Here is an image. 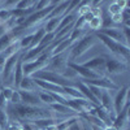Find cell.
Segmentation results:
<instances>
[{"mask_svg": "<svg viewBox=\"0 0 130 130\" xmlns=\"http://www.w3.org/2000/svg\"><path fill=\"white\" fill-rule=\"evenodd\" d=\"M25 55V51H18L16 53H13V55H10L9 57H7L5 60V64H4V68H3V79L4 82L10 77V75L13 74V70H14V67H16V64L18 62L20 59H22V56Z\"/></svg>", "mask_w": 130, "mask_h": 130, "instance_id": "8", "label": "cell"}, {"mask_svg": "<svg viewBox=\"0 0 130 130\" xmlns=\"http://www.w3.org/2000/svg\"><path fill=\"white\" fill-rule=\"evenodd\" d=\"M68 59H69L68 51L52 56L51 60H50V62H48V67H47L48 69L47 70H51V72H55V73L61 74V72L68 67V62H69Z\"/></svg>", "mask_w": 130, "mask_h": 130, "instance_id": "6", "label": "cell"}, {"mask_svg": "<svg viewBox=\"0 0 130 130\" xmlns=\"http://www.w3.org/2000/svg\"><path fill=\"white\" fill-rule=\"evenodd\" d=\"M13 89H10V87H2V95L5 98V100L7 103L10 102V99H12V95H13Z\"/></svg>", "mask_w": 130, "mask_h": 130, "instance_id": "35", "label": "cell"}, {"mask_svg": "<svg viewBox=\"0 0 130 130\" xmlns=\"http://www.w3.org/2000/svg\"><path fill=\"white\" fill-rule=\"evenodd\" d=\"M12 18V13H10L9 9H4L0 8V24H5L7 21H9Z\"/></svg>", "mask_w": 130, "mask_h": 130, "instance_id": "33", "label": "cell"}, {"mask_svg": "<svg viewBox=\"0 0 130 130\" xmlns=\"http://www.w3.org/2000/svg\"><path fill=\"white\" fill-rule=\"evenodd\" d=\"M98 32H100V34L108 37L109 39H112L115 42H118V43H122V44H125V46L129 47V43L125 40L121 29H117V27H105V29H100Z\"/></svg>", "mask_w": 130, "mask_h": 130, "instance_id": "13", "label": "cell"}, {"mask_svg": "<svg viewBox=\"0 0 130 130\" xmlns=\"http://www.w3.org/2000/svg\"><path fill=\"white\" fill-rule=\"evenodd\" d=\"M38 91H39V92H37V94H38L39 100H40L42 103H44L47 107H48V105H51L52 103H55V100H53V98L51 96V94H50V92L42 91V90H38Z\"/></svg>", "mask_w": 130, "mask_h": 130, "instance_id": "26", "label": "cell"}, {"mask_svg": "<svg viewBox=\"0 0 130 130\" xmlns=\"http://www.w3.org/2000/svg\"><path fill=\"white\" fill-rule=\"evenodd\" d=\"M68 130H85V129H83V125H82V120L79 118V120H78L77 122H74Z\"/></svg>", "mask_w": 130, "mask_h": 130, "instance_id": "40", "label": "cell"}, {"mask_svg": "<svg viewBox=\"0 0 130 130\" xmlns=\"http://www.w3.org/2000/svg\"><path fill=\"white\" fill-rule=\"evenodd\" d=\"M0 92H2V86H0Z\"/></svg>", "mask_w": 130, "mask_h": 130, "instance_id": "47", "label": "cell"}, {"mask_svg": "<svg viewBox=\"0 0 130 130\" xmlns=\"http://www.w3.org/2000/svg\"><path fill=\"white\" fill-rule=\"evenodd\" d=\"M85 35V30L82 29H73L70 35H69V40L72 42V44H74L75 42H77L78 39H81L82 37Z\"/></svg>", "mask_w": 130, "mask_h": 130, "instance_id": "29", "label": "cell"}, {"mask_svg": "<svg viewBox=\"0 0 130 130\" xmlns=\"http://www.w3.org/2000/svg\"><path fill=\"white\" fill-rule=\"evenodd\" d=\"M73 44H72V42L69 40V38H67V39H64L62 42H60L59 44L52 50V52H51V55L52 56H55V55H59V53H62V52H67L70 47H72Z\"/></svg>", "mask_w": 130, "mask_h": 130, "instance_id": "24", "label": "cell"}, {"mask_svg": "<svg viewBox=\"0 0 130 130\" xmlns=\"http://www.w3.org/2000/svg\"><path fill=\"white\" fill-rule=\"evenodd\" d=\"M82 67L87 68L92 72H95L96 74H99L102 72H104V68H105V56H96V57H92L90 59L89 61H86L85 64H82Z\"/></svg>", "mask_w": 130, "mask_h": 130, "instance_id": "14", "label": "cell"}, {"mask_svg": "<svg viewBox=\"0 0 130 130\" xmlns=\"http://www.w3.org/2000/svg\"><path fill=\"white\" fill-rule=\"evenodd\" d=\"M62 17H53V18H50L47 21V24L44 26V30L46 32H56L57 31V26L60 24V21H61Z\"/></svg>", "mask_w": 130, "mask_h": 130, "instance_id": "25", "label": "cell"}, {"mask_svg": "<svg viewBox=\"0 0 130 130\" xmlns=\"http://www.w3.org/2000/svg\"><path fill=\"white\" fill-rule=\"evenodd\" d=\"M81 82H83L85 85H89V86H95V87H99L102 90H118L120 86H117L111 78H107V77H99V78H95V79H79Z\"/></svg>", "mask_w": 130, "mask_h": 130, "instance_id": "9", "label": "cell"}, {"mask_svg": "<svg viewBox=\"0 0 130 130\" xmlns=\"http://www.w3.org/2000/svg\"><path fill=\"white\" fill-rule=\"evenodd\" d=\"M7 130H22V125L18 121H9Z\"/></svg>", "mask_w": 130, "mask_h": 130, "instance_id": "38", "label": "cell"}, {"mask_svg": "<svg viewBox=\"0 0 130 130\" xmlns=\"http://www.w3.org/2000/svg\"><path fill=\"white\" fill-rule=\"evenodd\" d=\"M96 38H98V40H100L103 44L109 50L113 55H116L117 57H120V60L121 61H124V62H126L127 64V61H129V57H130V50H129V47L127 46H125V44H122V43H118V42H115V40H112V39H109L108 37H105V35H103V34H100V32H98L96 31Z\"/></svg>", "mask_w": 130, "mask_h": 130, "instance_id": "2", "label": "cell"}, {"mask_svg": "<svg viewBox=\"0 0 130 130\" xmlns=\"http://www.w3.org/2000/svg\"><path fill=\"white\" fill-rule=\"evenodd\" d=\"M12 105H17V104H21V98H20V92L18 90H14L13 91V95H12V99L9 102Z\"/></svg>", "mask_w": 130, "mask_h": 130, "instance_id": "37", "label": "cell"}, {"mask_svg": "<svg viewBox=\"0 0 130 130\" xmlns=\"http://www.w3.org/2000/svg\"><path fill=\"white\" fill-rule=\"evenodd\" d=\"M111 21H112L113 24H120V25H122V17H121V13L111 16Z\"/></svg>", "mask_w": 130, "mask_h": 130, "instance_id": "41", "label": "cell"}, {"mask_svg": "<svg viewBox=\"0 0 130 130\" xmlns=\"http://www.w3.org/2000/svg\"><path fill=\"white\" fill-rule=\"evenodd\" d=\"M8 30H7V27H5V25L4 24H0V38H2L5 32H7Z\"/></svg>", "mask_w": 130, "mask_h": 130, "instance_id": "43", "label": "cell"}, {"mask_svg": "<svg viewBox=\"0 0 130 130\" xmlns=\"http://www.w3.org/2000/svg\"><path fill=\"white\" fill-rule=\"evenodd\" d=\"M57 4H59V3L52 2L50 7H47V8H44V9H42V10H37V12H32L31 14H29V16L25 18L24 24L21 25V26H22L24 29H29V27H32V26H35L37 24L42 22L43 20L47 18V17L50 16V13L52 12V9L55 8Z\"/></svg>", "mask_w": 130, "mask_h": 130, "instance_id": "5", "label": "cell"}, {"mask_svg": "<svg viewBox=\"0 0 130 130\" xmlns=\"http://www.w3.org/2000/svg\"><path fill=\"white\" fill-rule=\"evenodd\" d=\"M103 130H116V129L111 125V126H104V127H103Z\"/></svg>", "mask_w": 130, "mask_h": 130, "instance_id": "46", "label": "cell"}, {"mask_svg": "<svg viewBox=\"0 0 130 130\" xmlns=\"http://www.w3.org/2000/svg\"><path fill=\"white\" fill-rule=\"evenodd\" d=\"M31 77L34 78V79L46 81V82H50V83H53V85L61 86V87H65V86H74V85H75V83L72 82V81L65 79L61 74L55 73V72H51V70H47V69L39 70V72H37V73L32 74Z\"/></svg>", "mask_w": 130, "mask_h": 130, "instance_id": "4", "label": "cell"}, {"mask_svg": "<svg viewBox=\"0 0 130 130\" xmlns=\"http://www.w3.org/2000/svg\"><path fill=\"white\" fill-rule=\"evenodd\" d=\"M100 105L108 112H115L113 111V100L111 98V92H108L107 90H103L102 96H100Z\"/></svg>", "mask_w": 130, "mask_h": 130, "instance_id": "19", "label": "cell"}, {"mask_svg": "<svg viewBox=\"0 0 130 130\" xmlns=\"http://www.w3.org/2000/svg\"><path fill=\"white\" fill-rule=\"evenodd\" d=\"M37 89H38V87H37V85H35V82H34V78H32V77H24L17 90L32 92V91H37Z\"/></svg>", "mask_w": 130, "mask_h": 130, "instance_id": "18", "label": "cell"}, {"mask_svg": "<svg viewBox=\"0 0 130 130\" xmlns=\"http://www.w3.org/2000/svg\"><path fill=\"white\" fill-rule=\"evenodd\" d=\"M68 67H70L75 73H77V75H81L82 79H95V78L102 77V75L96 74L95 72H92V70H90L87 68H85V67H82L81 64H77V62H74V61H69L68 62Z\"/></svg>", "mask_w": 130, "mask_h": 130, "instance_id": "12", "label": "cell"}, {"mask_svg": "<svg viewBox=\"0 0 130 130\" xmlns=\"http://www.w3.org/2000/svg\"><path fill=\"white\" fill-rule=\"evenodd\" d=\"M108 12L111 13V16H113V14H118V13H121V12H122V9L117 5V3H116V2H113L112 4H109V7H108Z\"/></svg>", "mask_w": 130, "mask_h": 130, "instance_id": "36", "label": "cell"}, {"mask_svg": "<svg viewBox=\"0 0 130 130\" xmlns=\"http://www.w3.org/2000/svg\"><path fill=\"white\" fill-rule=\"evenodd\" d=\"M35 2H31V0H20L16 4V8L18 9H24V10H30L32 7H34Z\"/></svg>", "mask_w": 130, "mask_h": 130, "instance_id": "32", "label": "cell"}, {"mask_svg": "<svg viewBox=\"0 0 130 130\" xmlns=\"http://www.w3.org/2000/svg\"><path fill=\"white\" fill-rule=\"evenodd\" d=\"M18 92H20V98H21V104L31 105V107L42 105V102L39 100L37 92H29V91H21V90H18Z\"/></svg>", "mask_w": 130, "mask_h": 130, "instance_id": "15", "label": "cell"}, {"mask_svg": "<svg viewBox=\"0 0 130 130\" xmlns=\"http://www.w3.org/2000/svg\"><path fill=\"white\" fill-rule=\"evenodd\" d=\"M98 42V38L95 34H86L81 38L79 42H75L74 44L70 47V52L69 55V60L73 61L75 59L81 57L85 52H87L91 47H94V44Z\"/></svg>", "mask_w": 130, "mask_h": 130, "instance_id": "3", "label": "cell"}, {"mask_svg": "<svg viewBox=\"0 0 130 130\" xmlns=\"http://www.w3.org/2000/svg\"><path fill=\"white\" fill-rule=\"evenodd\" d=\"M127 95H129V86H122L118 89V92L113 100V111L115 113H120L122 111V108L127 103Z\"/></svg>", "mask_w": 130, "mask_h": 130, "instance_id": "10", "label": "cell"}, {"mask_svg": "<svg viewBox=\"0 0 130 130\" xmlns=\"http://www.w3.org/2000/svg\"><path fill=\"white\" fill-rule=\"evenodd\" d=\"M44 130H57V129H56V125H51V126H47Z\"/></svg>", "mask_w": 130, "mask_h": 130, "instance_id": "44", "label": "cell"}, {"mask_svg": "<svg viewBox=\"0 0 130 130\" xmlns=\"http://www.w3.org/2000/svg\"><path fill=\"white\" fill-rule=\"evenodd\" d=\"M122 34H124V38H125V40L129 43V40H130V29L127 27V26H122Z\"/></svg>", "mask_w": 130, "mask_h": 130, "instance_id": "42", "label": "cell"}, {"mask_svg": "<svg viewBox=\"0 0 130 130\" xmlns=\"http://www.w3.org/2000/svg\"><path fill=\"white\" fill-rule=\"evenodd\" d=\"M8 113L12 115L16 120L21 121H35L39 118H55L52 116V111L48 107H31V105H24V104H17L7 107Z\"/></svg>", "mask_w": 130, "mask_h": 130, "instance_id": "1", "label": "cell"}, {"mask_svg": "<svg viewBox=\"0 0 130 130\" xmlns=\"http://www.w3.org/2000/svg\"><path fill=\"white\" fill-rule=\"evenodd\" d=\"M9 124V116L5 109H0V130H5Z\"/></svg>", "mask_w": 130, "mask_h": 130, "instance_id": "31", "label": "cell"}, {"mask_svg": "<svg viewBox=\"0 0 130 130\" xmlns=\"http://www.w3.org/2000/svg\"><path fill=\"white\" fill-rule=\"evenodd\" d=\"M61 75L65 78V79H68V81H72L73 82V79H75L77 78V73H75L70 67H67L62 72H61Z\"/></svg>", "mask_w": 130, "mask_h": 130, "instance_id": "30", "label": "cell"}, {"mask_svg": "<svg viewBox=\"0 0 130 130\" xmlns=\"http://www.w3.org/2000/svg\"><path fill=\"white\" fill-rule=\"evenodd\" d=\"M87 26L91 29V30H96L99 31L103 26V17H94L90 22L87 24Z\"/></svg>", "mask_w": 130, "mask_h": 130, "instance_id": "28", "label": "cell"}, {"mask_svg": "<svg viewBox=\"0 0 130 130\" xmlns=\"http://www.w3.org/2000/svg\"><path fill=\"white\" fill-rule=\"evenodd\" d=\"M48 108H50L52 112L55 111V112H59V113H61V115H68L69 117H70V116H77L73 109H70L69 107L64 105V104H60V103H52L51 105H48Z\"/></svg>", "mask_w": 130, "mask_h": 130, "instance_id": "22", "label": "cell"}, {"mask_svg": "<svg viewBox=\"0 0 130 130\" xmlns=\"http://www.w3.org/2000/svg\"><path fill=\"white\" fill-rule=\"evenodd\" d=\"M31 122H32V125L35 126L37 130H44L47 126L60 124V120H56V118H39V120L31 121Z\"/></svg>", "mask_w": 130, "mask_h": 130, "instance_id": "20", "label": "cell"}, {"mask_svg": "<svg viewBox=\"0 0 130 130\" xmlns=\"http://www.w3.org/2000/svg\"><path fill=\"white\" fill-rule=\"evenodd\" d=\"M127 70V64L115 59V57H107L105 56V68L104 72H107L109 75H116V74H121Z\"/></svg>", "mask_w": 130, "mask_h": 130, "instance_id": "7", "label": "cell"}, {"mask_svg": "<svg viewBox=\"0 0 130 130\" xmlns=\"http://www.w3.org/2000/svg\"><path fill=\"white\" fill-rule=\"evenodd\" d=\"M91 127H92V130H103L102 126H96V125H91Z\"/></svg>", "mask_w": 130, "mask_h": 130, "instance_id": "45", "label": "cell"}, {"mask_svg": "<svg viewBox=\"0 0 130 130\" xmlns=\"http://www.w3.org/2000/svg\"><path fill=\"white\" fill-rule=\"evenodd\" d=\"M55 35H56V32H46V35L43 37V39H42L40 43H39V47L47 48L51 43L55 40Z\"/></svg>", "mask_w": 130, "mask_h": 130, "instance_id": "27", "label": "cell"}, {"mask_svg": "<svg viewBox=\"0 0 130 130\" xmlns=\"http://www.w3.org/2000/svg\"><path fill=\"white\" fill-rule=\"evenodd\" d=\"M127 124H129V103H126V105L122 108V111L120 113L116 115V118L112 122V126L116 130H125L127 129Z\"/></svg>", "mask_w": 130, "mask_h": 130, "instance_id": "11", "label": "cell"}, {"mask_svg": "<svg viewBox=\"0 0 130 130\" xmlns=\"http://www.w3.org/2000/svg\"><path fill=\"white\" fill-rule=\"evenodd\" d=\"M51 3L52 2H46V0H42V2H35V4H34V7H32V12H37V10H42V9H44V8H47V7H50L51 5Z\"/></svg>", "mask_w": 130, "mask_h": 130, "instance_id": "34", "label": "cell"}, {"mask_svg": "<svg viewBox=\"0 0 130 130\" xmlns=\"http://www.w3.org/2000/svg\"><path fill=\"white\" fill-rule=\"evenodd\" d=\"M16 40H18V39L16 38V35H14L10 30H8L5 34L0 38V55H2V53H3L10 44H12V43H14Z\"/></svg>", "mask_w": 130, "mask_h": 130, "instance_id": "17", "label": "cell"}, {"mask_svg": "<svg viewBox=\"0 0 130 130\" xmlns=\"http://www.w3.org/2000/svg\"><path fill=\"white\" fill-rule=\"evenodd\" d=\"M46 35V30H44V27H39L34 34H32V40H31V44L29 46V48L26 50V51H29V50H32V48H35V47H38L39 46V43H40V40L43 39V37Z\"/></svg>", "mask_w": 130, "mask_h": 130, "instance_id": "23", "label": "cell"}, {"mask_svg": "<svg viewBox=\"0 0 130 130\" xmlns=\"http://www.w3.org/2000/svg\"><path fill=\"white\" fill-rule=\"evenodd\" d=\"M0 56H2V55H0Z\"/></svg>", "mask_w": 130, "mask_h": 130, "instance_id": "48", "label": "cell"}, {"mask_svg": "<svg viewBox=\"0 0 130 130\" xmlns=\"http://www.w3.org/2000/svg\"><path fill=\"white\" fill-rule=\"evenodd\" d=\"M24 78V73H22V59H20L18 62L16 64L14 70H13V86L16 87V90L18 89V86Z\"/></svg>", "mask_w": 130, "mask_h": 130, "instance_id": "21", "label": "cell"}, {"mask_svg": "<svg viewBox=\"0 0 130 130\" xmlns=\"http://www.w3.org/2000/svg\"><path fill=\"white\" fill-rule=\"evenodd\" d=\"M37 87H39L42 91H46V92H55V94H59V95H64L67 96L64 92V89L61 86H57V85H53V83H50V82H46V81H40V79H34ZM68 98V96H67Z\"/></svg>", "mask_w": 130, "mask_h": 130, "instance_id": "16", "label": "cell"}, {"mask_svg": "<svg viewBox=\"0 0 130 130\" xmlns=\"http://www.w3.org/2000/svg\"><path fill=\"white\" fill-rule=\"evenodd\" d=\"M89 86V85H87ZM90 87V91L92 92V95L96 98L98 100H100V96H102V92H103V90L102 89H99V87H95V86H89Z\"/></svg>", "mask_w": 130, "mask_h": 130, "instance_id": "39", "label": "cell"}]
</instances>
